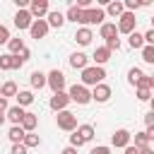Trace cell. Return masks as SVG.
<instances>
[{
	"instance_id": "obj_1",
	"label": "cell",
	"mask_w": 154,
	"mask_h": 154,
	"mask_svg": "<svg viewBox=\"0 0 154 154\" xmlns=\"http://www.w3.org/2000/svg\"><path fill=\"white\" fill-rule=\"evenodd\" d=\"M106 79V70L99 65H87L82 70V87H96Z\"/></svg>"
},
{
	"instance_id": "obj_2",
	"label": "cell",
	"mask_w": 154,
	"mask_h": 154,
	"mask_svg": "<svg viewBox=\"0 0 154 154\" xmlns=\"http://www.w3.org/2000/svg\"><path fill=\"white\" fill-rule=\"evenodd\" d=\"M103 19H106V12L101 7H87V10H82L79 24H87V29H89L91 24H103Z\"/></svg>"
},
{
	"instance_id": "obj_3",
	"label": "cell",
	"mask_w": 154,
	"mask_h": 154,
	"mask_svg": "<svg viewBox=\"0 0 154 154\" xmlns=\"http://www.w3.org/2000/svg\"><path fill=\"white\" fill-rule=\"evenodd\" d=\"M135 26H137V19H135V12H123L120 17H118V24H116V29H118V34H132L135 31Z\"/></svg>"
},
{
	"instance_id": "obj_4",
	"label": "cell",
	"mask_w": 154,
	"mask_h": 154,
	"mask_svg": "<svg viewBox=\"0 0 154 154\" xmlns=\"http://www.w3.org/2000/svg\"><path fill=\"white\" fill-rule=\"evenodd\" d=\"M67 96H70V101H75V103H79V106H87V103L91 101L89 89H87V87H82V84H72V87H70V91H67Z\"/></svg>"
},
{
	"instance_id": "obj_5",
	"label": "cell",
	"mask_w": 154,
	"mask_h": 154,
	"mask_svg": "<svg viewBox=\"0 0 154 154\" xmlns=\"http://www.w3.org/2000/svg\"><path fill=\"white\" fill-rule=\"evenodd\" d=\"M55 120H58V128L65 130V132H72V130L77 128V116H75L72 111H60V113L55 116Z\"/></svg>"
},
{
	"instance_id": "obj_6",
	"label": "cell",
	"mask_w": 154,
	"mask_h": 154,
	"mask_svg": "<svg viewBox=\"0 0 154 154\" xmlns=\"http://www.w3.org/2000/svg\"><path fill=\"white\" fill-rule=\"evenodd\" d=\"M46 84L53 89V94L65 91V75H63L60 70H51V72L46 75Z\"/></svg>"
},
{
	"instance_id": "obj_7",
	"label": "cell",
	"mask_w": 154,
	"mask_h": 154,
	"mask_svg": "<svg viewBox=\"0 0 154 154\" xmlns=\"http://www.w3.org/2000/svg\"><path fill=\"white\" fill-rule=\"evenodd\" d=\"M26 10H29L31 19H43V14H48V12H51V7H48V0H31Z\"/></svg>"
},
{
	"instance_id": "obj_8",
	"label": "cell",
	"mask_w": 154,
	"mask_h": 154,
	"mask_svg": "<svg viewBox=\"0 0 154 154\" xmlns=\"http://www.w3.org/2000/svg\"><path fill=\"white\" fill-rule=\"evenodd\" d=\"M67 103H70V96H67V91H58V94H53V96H51V101H48V106H51L55 113H60V111H67Z\"/></svg>"
},
{
	"instance_id": "obj_9",
	"label": "cell",
	"mask_w": 154,
	"mask_h": 154,
	"mask_svg": "<svg viewBox=\"0 0 154 154\" xmlns=\"http://www.w3.org/2000/svg\"><path fill=\"white\" fill-rule=\"evenodd\" d=\"M89 94H91V101H96V103H106V101L111 99V87L101 82V84H96Z\"/></svg>"
},
{
	"instance_id": "obj_10",
	"label": "cell",
	"mask_w": 154,
	"mask_h": 154,
	"mask_svg": "<svg viewBox=\"0 0 154 154\" xmlns=\"http://www.w3.org/2000/svg\"><path fill=\"white\" fill-rule=\"evenodd\" d=\"M130 140H132V135H130L128 130H116L113 137H111V144H113L116 149H125V147L130 144Z\"/></svg>"
},
{
	"instance_id": "obj_11",
	"label": "cell",
	"mask_w": 154,
	"mask_h": 154,
	"mask_svg": "<svg viewBox=\"0 0 154 154\" xmlns=\"http://www.w3.org/2000/svg\"><path fill=\"white\" fill-rule=\"evenodd\" d=\"M29 34H31V38H43V36L48 34V24H46V19H34L31 26H29Z\"/></svg>"
},
{
	"instance_id": "obj_12",
	"label": "cell",
	"mask_w": 154,
	"mask_h": 154,
	"mask_svg": "<svg viewBox=\"0 0 154 154\" xmlns=\"http://www.w3.org/2000/svg\"><path fill=\"white\" fill-rule=\"evenodd\" d=\"M31 14H29V10H17V14H14V26L22 31V29H29L31 26Z\"/></svg>"
},
{
	"instance_id": "obj_13",
	"label": "cell",
	"mask_w": 154,
	"mask_h": 154,
	"mask_svg": "<svg viewBox=\"0 0 154 154\" xmlns=\"http://www.w3.org/2000/svg\"><path fill=\"white\" fill-rule=\"evenodd\" d=\"M24 113H26V111H24L22 106H10V108L5 111V120H10L12 125H19L22 118H24Z\"/></svg>"
},
{
	"instance_id": "obj_14",
	"label": "cell",
	"mask_w": 154,
	"mask_h": 154,
	"mask_svg": "<svg viewBox=\"0 0 154 154\" xmlns=\"http://www.w3.org/2000/svg\"><path fill=\"white\" fill-rule=\"evenodd\" d=\"M77 137H79V142L84 144V142H91V137H94V125H89V123H84V125H77L75 130H72Z\"/></svg>"
},
{
	"instance_id": "obj_15",
	"label": "cell",
	"mask_w": 154,
	"mask_h": 154,
	"mask_svg": "<svg viewBox=\"0 0 154 154\" xmlns=\"http://www.w3.org/2000/svg\"><path fill=\"white\" fill-rule=\"evenodd\" d=\"M38 125V116L36 113H24V118H22V123H19V128L24 130V132H34V128Z\"/></svg>"
},
{
	"instance_id": "obj_16",
	"label": "cell",
	"mask_w": 154,
	"mask_h": 154,
	"mask_svg": "<svg viewBox=\"0 0 154 154\" xmlns=\"http://www.w3.org/2000/svg\"><path fill=\"white\" fill-rule=\"evenodd\" d=\"M46 24H48V29H51V26H53V29H60V26L65 24V14H63V12H58V10H53V12H48Z\"/></svg>"
},
{
	"instance_id": "obj_17",
	"label": "cell",
	"mask_w": 154,
	"mask_h": 154,
	"mask_svg": "<svg viewBox=\"0 0 154 154\" xmlns=\"http://www.w3.org/2000/svg\"><path fill=\"white\" fill-rule=\"evenodd\" d=\"M89 65V58L84 55V53H72L70 55V67H75V70H84Z\"/></svg>"
},
{
	"instance_id": "obj_18",
	"label": "cell",
	"mask_w": 154,
	"mask_h": 154,
	"mask_svg": "<svg viewBox=\"0 0 154 154\" xmlns=\"http://www.w3.org/2000/svg\"><path fill=\"white\" fill-rule=\"evenodd\" d=\"M103 12L111 14V17H120V14L125 12V7H123L120 0H111V2H106V10H103Z\"/></svg>"
},
{
	"instance_id": "obj_19",
	"label": "cell",
	"mask_w": 154,
	"mask_h": 154,
	"mask_svg": "<svg viewBox=\"0 0 154 154\" xmlns=\"http://www.w3.org/2000/svg\"><path fill=\"white\" fill-rule=\"evenodd\" d=\"M75 38H77V43H79V46H89V43H91V38H94V34H91V29L82 26V29H77Z\"/></svg>"
},
{
	"instance_id": "obj_20",
	"label": "cell",
	"mask_w": 154,
	"mask_h": 154,
	"mask_svg": "<svg viewBox=\"0 0 154 154\" xmlns=\"http://www.w3.org/2000/svg\"><path fill=\"white\" fill-rule=\"evenodd\" d=\"M108 60H111V51H108L106 46H99V48L94 51V63L101 67V65H103V63H108Z\"/></svg>"
},
{
	"instance_id": "obj_21",
	"label": "cell",
	"mask_w": 154,
	"mask_h": 154,
	"mask_svg": "<svg viewBox=\"0 0 154 154\" xmlns=\"http://www.w3.org/2000/svg\"><path fill=\"white\" fill-rule=\"evenodd\" d=\"M99 34H101V38H116L118 36V29H116V24H111V22H103L101 24V29H99Z\"/></svg>"
},
{
	"instance_id": "obj_22",
	"label": "cell",
	"mask_w": 154,
	"mask_h": 154,
	"mask_svg": "<svg viewBox=\"0 0 154 154\" xmlns=\"http://www.w3.org/2000/svg\"><path fill=\"white\" fill-rule=\"evenodd\" d=\"M17 91H19V89H17V84H14L12 79H10V82H5V84L0 87V96H2V99H10V96H17Z\"/></svg>"
},
{
	"instance_id": "obj_23",
	"label": "cell",
	"mask_w": 154,
	"mask_h": 154,
	"mask_svg": "<svg viewBox=\"0 0 154 154\" xmlns=\"http://www.w3.org/2000/svg\"><path fill=\"white\" fill-rule=\"evenodd\" d=\"M24 135H26V132H24V130H22L19 125H12V128H10V132H7V137L12 140V144H22Z\"/></svg>"
},
{
	"instance_id": "obj_24",
	"label": "cell",
	"mask_w": 154,
	"mask_h": 154,
	"mask_svg": "<svg viewBox=\"0 0 154 154\" xmlns=\"http://www.w3.org/2000/svg\"><path fill=\"white\" fill-rule=\"evenodd\" d=\"M29 82H31V87H34V89H41V87H46V75L36 70V72H31Z\"/></svg>"
},
{
	"instance_id": "obj_25",
	"label": "cell",
	"mask_w": 154,
	"mask_h": 154,
	"mask_svg": "<svg viewBox=\"0 0 154 154\" xmlns=\"http://www.w3.org/2000/svg\"><path fill=\"white\" fill-rule=\"evenodd\" d=\"M29 103H34V94L26 91V89H24V91H17V106L24 108V106H29Z\"/></svg>"
},
{
	"instance_id": "obj_26",
	"label": "cell",
	"mask_w": 154,
	"mask_h": 154,
	"mask_svg": "<svg viewBox=\"0 0 154 154\" xmlns=\"http://www.w3.org/2000/svg\"><path fill=\"white\" fill-rule=\"evenodd\" d=\"M22 144H24L26 149H31V147H38V144H41V140H38V135L26 132V135H24V140H22Z\"/></svg>"
},
{
	"instance_id": "obj_27",
	"label": "cell",
	"mask_w": 154,
	"mask_h": 154,
	"mask_svg": "<svg viewBox=\"0 0 154 154\" xmlns=\"http://www.w3.org/2000/svg\"><path fill=\"white\" fill-rule=\"evenodd\" d=\"M0 70H14V55L2 53L0 55Z\"/></svg>"
},
{
	"instance_id": "obj_28",
	"label": "cell",
	"mask_w": 154,
	"mask_h": 154,
	"mask_svg": "<svg viewBox=\"0 0 154 154\" xmlns=\"http://www.w3.org/2000/svg\"><path fill=\"white\" fill-rule=\"evenodd\" d=\"M7 48H10V55H17V53L24 48V41H22V38H10V41H7Z\"/></svg>"
},
{
	"instance_id": "obj_29",
	"label": "cell",
	"mask_w": 154,
	"mask_h": 154,
	"mask_svg": "<svg viewBox=\"0 0 154 154\" xmlns=\"http://www.w3.org/2000/svg\"><path fill=\"white\" fill-rule=\"evenodd\" d=\"M149 142H152V140H149L144 132H135V144H132V147H137V149H144V147H149Z\"/></svg>"
},
{
	"instance_id": "obj_30",
	"label": "cell",
	"mask_w": 154,
	"mask_h": 154,
	"mask_svg": "<svg viewBox=\"0 0 154 154\" xmlns=\"http://www.w3.org/2000/svg\"><path fill=\"white\" fill-rule=\"evenodd\" d=\"M128 43H130L132 48H142V46H144V38H142V34H137V31H132V34L128 36Z\"/></svg>"
},
{
	"instance_id": "obj_31",
	"label": "cell",
	"mask_w": 154,
	"mask_h": 154,
	"mask_svg": "<svg viewBox=\"0 0 154 154\" xmlns=\"http://www.w3.org/2000/svg\"><path fill=\"white\" fill-rule=\"evenodd\" d=\"M79 17H82V10H79V7H75V5H70V10H67L65 19H70V22H77V24H79Z\"/></svg>"
},
{
	"instance_id": "obj_32",
	"label": "cell",
	"mask_w": 154,
	"mask_h": 154,
	"mask_svg": "<svg viewBox=\"0 0 154 154\" xmlns=\"http://www.w3.org/2000/svg\"><path fill=\"white\" fill-rule=\"evenodd\" d=\"M142 75H144V72H142V70H140V67H132V70H130V72H128V82H130V84H132V87H135V84H137V82H140V79H142Z\"/></svg>"
},
{
	"instance_id": "obj_33",
	"label": "cell",
	"mask_w": 154,
	"mask_h": 154,
	"mask_svg": "<svg viewBox=\"0 0 154 154\" xmlns=\"http://www.w3.org/2000/svg\"><path fill=\"white\" fill-rule=\"evenodd\" d=\"M142 5H147L144 0H125L123 2V7H125V12H135L137 7H142Z\"/></svg>"
},
{
	"instance_id": "obj_34",
	"label": "cell",
	"mask_w": 154,
	"mask_h": 154,
	"mask_svg": "<svg viewBox=\"0 0 154 154\" xmlns=\"http://www.w3.org/2000/svg\"><path fill=\"white\" fill-rule=\"evenodd\" d=\"M142 60L144 63H154V46H142Z\"/></svg>"
},
{
	"instance_id": "obj_35",
	"label": "cell",
	"mask_w": 154,
	"mask_h": 154,
	"mask_svg": "<svg viewBox=\"0 0 154 154\" xmlns=\"http://www.w3.org/2000/svg\"><path fill=\"white\" fill-rule=\"evenodd\" d=\"M137 89H152L154 87V77H149V75H142V79L135 84Z\"/></svg>"
},
{
	"instance_id": "obj_36",
	"label": "cell",
	"mask_w": 154,
	"mask_h": 154,
	"mask_svg": "<svg viewBox=\"0 0 154 154\" xmlns=\"http://www.w3.org/2000/svg\"><path fill=\"white\" fill-rule=\"evenodd\" d=\"M106 48H108V51H118V48H120V38H118V36H116V38H108V41H106Z\"/></svg>"
},
{
	"instance_id": "obj_37",
	"label": "cell",
	"mask_w": 154,
	"mask_h": 154,
	"mask_svg": "<svg viewBox=\"0 0 154 154\" xmlns=\"http://www.w3.org/2000/svg\"><path fill=\"white\" fill-rule=\"evenodd\" d=\"M137 99L140 101H149L152 99V89H137Z\"/></svg>"
},
{
	"instance_id": "obj_38",
	"label": "cell",
	"mask_w": 154,
	"mask_h": 154,
	"mask_svg": "<svg viewBox=\"0 0 154 154\" xmlns=\"http://www.w3.org/2000/svg\"><path fill=\"white\" fill-rule=\"evenodd\" d=\"M142 38H144V46H154V29H147V34Z\"/></svg>"
},
{
	"instance_id": "obj_39",
	"label": "cell",
	"mask_w": 154,
	"mask_h": 154,
	"mask_svg": "<svg viewBox=\"0 0 154 154\" xmlns=\"http://www.w3.org/2000/svg\"><path fill=\"white\" fill-rule=\"evenodd\" d=\"M17 58H19V60H22V63H26V60H29V58H31V51H29V48H26V46H24V48H22V51H19V53H17Z\"/></svg>"
},
{
	"instance_id": "obj_40",
	"label": "cell",
	"mask_w": 154,
	"mask_h": 154,
	"mask_svg": "<svg viewBox=\"0 0 154 154\" xmlns=\"http://www.w3.org/2000/svg\"><path fill=\"white\" fill-rule=\"evenodd\" d=\"M7 41H10V31H7V26L0 24V43H7Z\"/></svg>"
},
{
	"instance_id": "obj_41",
	"label": "cell",
	"mask_w": 154,
	"mask_h": 154,
	"mask_svg": "<svg viewBox=\"0 0 154 154\" xmlns=\"http://www.w3.org/2000/svg\"><path fill=\"white\" fill-rule=\"evenodd\" d=\"M89 154H111V147H106V144H101V147H94Z\"/></svg>"
},
{
	"instance_id": "obj_42",
	"label": "cell",
	"mask_w": 154,
	"mask_h": 154,
	"mask_svg": "<svg viewBox=\"0 0 154 154\" xmlns=\"http://www.w3.org/2000/svg\"><path fill=\"white\" fill-rule=\"evenodd\" d=\"M26 152H29V149H26L24 144H12V152H10V154H26Z\"/></svg>"
},
{
	"instance_id": "obj_43",
	"label": "cell",
	"mask_w": 154,
	"mask_h": 154,
	"mask_svg": "<svg viewBox=\"0 0 154 154\" xmlns=\"http://www.w3.org/2000/svg\"><path fill=\"white\" fill-rule=\"evenodd\" d=\"M144 123H147V128H152V125H154V111H149V113L144 116Z\"/></svg>"
},
{
	"instance_id": "obj_44",
	"label": "cell",
	"mask_w": 154,
	"mask_h": 154,
	"mask_svg": "<svg viewBox=\"0 0 154 154\" xmlns=\"http://www.w3.org/2000/svg\"><path fill=\"white\" fill-rule=\"evenodd\" d=\"M7 108H10V103H7V99H2V96H0V113H5Z\"/></svg>"
},
{
	"instance_id": "obj_45",
	"label": "cell",
	"mask_w": 154,
	"mask_h": 154,
	"mask_svg": "<svg viewBox=\"0 0 154 154\" xmlns=\"http://www.w3.org/2000/svg\"><path fill=\"white\" fill-rule=\"evenodd\" d=\"M125 154H140V149L132 147V144H128V147H125Z\"/></svg>"
},
{
	"instance_id": "obj_46",
	"label": "cell",
	"mask_w": 154,
	"mask_h": 154,
	"mask_svg": "<svg viewBox=\"0 0 154 154\" xmlns=\"http://www.w3.org/2000/svg\"><path fill=\"white\" fill-rule=\"evenodd\" d=\"M60 154H77V149H75V147H65Z\"/></svg>"
},
{
	"instance_id": "obj_47",
	"label": "cell",
	"mask_w": 154,
	"mask_h": 154,
	"mask_svg": "<svg viewBox=\"0 0 154 154\" xmlns=\"http://www.w3.org/2000/svg\"><path fill=\"white\" fill-rule=\"evenodd\" d=\"M140 154H154V149L152 147H144V149H140Z\"/></svg>"
},
{
	"instance_id": "obj_48",
	"label": "cell",
	"mask_w": 154,
	"mask_h": 154,
	"mask_svg": "<svg viewBox=\"0 0 154 154\" xmlns=\"http://www.w3.org/2000/svg\"><path fill=\"white\" fill-rule=\"evenodd\" d=\"M2 123H5V113H0V125H2Z\"/></svg>"
},
{
	"instance_id": "obj_49",
	"label": "cell",
	"mask_w": 154,
	"mask_h": 154,
	"mask_svg": "<svg viewBox=\"0 0 154 154\" xmlns=\"http://www.w3.org/2000/svg\"><path fill=\"white\" fill-rule=\"evenodd\" d=\"M0 87H2V84H0Z\"/></svg>"
}]
</instances>
